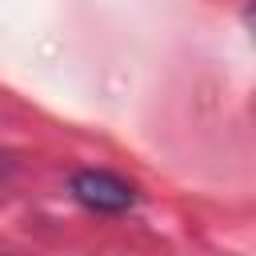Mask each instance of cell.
<instances>
[{"instance_id":"1","label":"cell","mask_w":256,"mask_h":256,"mask_svg":"<svg viewBox=\"0 0 256 256\" xmlns=\"http://www.w3.org/2000/svg\"><path fill=\"white\" fill-rule=\"evenodd\" d=\"M68 188H72V196H76L84 208H92V212H124V208L136 204V188H132L128 180L112 176V172H100V168L76 172Z\"/></svg>"}]
</instances>
